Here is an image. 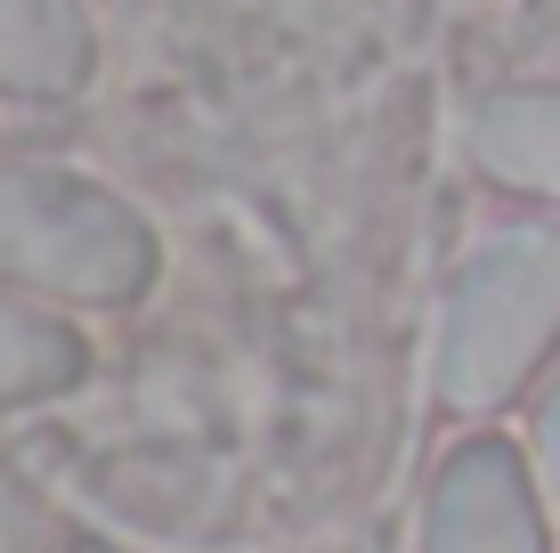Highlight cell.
Wrapping results in <instances>:
<instances>
[{
  "label": "cell",
  "mask_w": 560,
  "mask_h": 553,
  "mask_svg": "<svg viewBox=\"0 0 560 553\" xmlns=\"http://www.w3.org/2000/svg\"><path fill=\"white\" fill-rule=\"evenodd\" d=\"M447 553H520V521H512V488L488 472H463L447 497Z\"/></svg>",
  "instance_id": "1"
}]
</instances>
